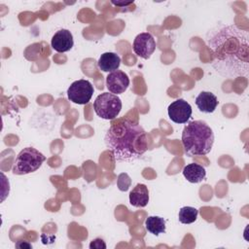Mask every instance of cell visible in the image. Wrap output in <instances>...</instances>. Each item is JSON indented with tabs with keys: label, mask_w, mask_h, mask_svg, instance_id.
<instances>
[{
	"label": "cell",
	"mask_w": 249,
	"mask_h": 249,
	"mask_svg": "<svg viewBox=\"0 0 249 249\" xmlns=\"http://www.w3.org/2000/svg\"><path fill=\"white\" fill-rule=\"evenodd\" d=\"M145 228L150 233L158 236L165 232V220L160 216H149L145 221Z\"/></svg>",
	"instance_id": "15"
},
{
	"label": "cell",
	"mask_w": 249,
	"mask_h": 249,
	"mask_svg": "<svg viewBox=\"0 0 249 249\" xmlns=\"http://www.w3.org/2000/svg\"><path fill=\"white\" fill-rule=\"evenodd\" d=\"M192 112V106L183 98L176 99L167 108L168 117L175 124H186L190 120Z\"/></svg>",
	"instance_id": "7"
},
{
	"label": "cell",
	"mask_w": 249,
	"mask_h": 249,
	"mask_svg": "<svg viewBox=\"0 0 249 249\" xmlns=\"http://www.w3.org/2000/svg\"><path fill=\"white\" fill-rule=\"evenodd\" d=\"M46 160V157L32 147H26L22 149L17 156L12 172L16 175H24L36 171Z\"/></svg>",
	"instance_id": "4"
},
{
	"label": "cell",
	"mask_w": 249,
	"mask_h": 249,
	"mask_svg": "<svg viewBox=\"0 0 249 249\" xmlns=\"http://www.w3.org/2000/svg\"><path fill=\"white\" fill-rule=\"evenodd\" d=\"M182 144L188 156H204L213 147V130L203 121H193L183 129Z\"/></svg>",
	"instance_id": "3"
},
{
	"label": "cell",
	"mask_w": 249,
	"mask_h": 249,
	"mask_svg": "<svg viewBox=\"0 0 249 249\" xmlns=\"http://www.w3.org/2000/svg\"><path fill=\"white\" fill-rule=\"evenodd\" d=\"M129 86V78L122 70H116L106 77V88L111 93L120 94L124 92Z\"/></svg>",
	"instance_id": "9"
},
{
	"label": "cell",
	"mask_w": 249,
	"mask_h": 249,
	"mask_svg": "<svg viewBox=\"0 0 249 249\" xmlns=\"http://www.w3.org/2000/svg\"><path fill=\"white\" fill-rule=\"evenodd\" d=\"M93 109L99 118L115 120L122 110V101L117 94L103 92L95 98Z\"/></svg>",
	"instance_id": "5"
},
{
	"label": "cell",
	"mask_w": 249,
	"mask_h": 249,
	"mask_svg": "<svg viewBox=\"0 0 249 249\" xmlns=\"http://www.w3.org/2000/svg\"><path fill=\"white\" fill-rule=\"evenodd\" d=\"M149 202V190L144 184H137L129 193V203L134 207H145Z\"/></svg>",
	"instance_id": "12"
},
{
	"label": "cell",
	"mask_w": 249,
	"mask_h": 249,
	"mask_svg": "<svg viewBox=\"0 0 249 249\" xmlns=\"http://www.w3.org/2000/svg\"><path fill=\"white\" fill-rule=\"evenodd\" d=\"M211 66L223 78H247L249 75V34L235 24H221L205 37Z\"/></svg>",
	"instance_id": "1"
},
{
	"label": "cell",
	"mask_w": 249,
	"mask_h": 249,
	"mask_svg": "<svg viewBox=\"0 0 249 249\" xmlns=\"http://www.w3.org/2000/svg\"><path fill=\"white\" fill-rule=\"evenodd\" d=\"M195 102L198 110L206 114L213 113L219 103L217 96L210 91L199 92L198 95L196 97Z\"/></svg>",
	"instance_id": "11"
},
{
	"label": "cell",
	"mask_w": 249,
	"mask_h": 249,
	"mask_svg": "<svg viewBox=\"0 0 249 249\" xmlns=\"http://www.w3.org/2000/svg\"><path fill=\"white\" fill-rule=\"evenodd\" d=\"M104 141L116 161H134L148 150V137L144 128L124 117L111 123Z\"/></svg>",
	"instance_id": "2"
},
{
	"label": "cell",
	"mask_w": 249,
	"mask_h": 249,
	"mask_svg": "<svg viewBox=\"0 0 249 249\" xmlns=\"http://www.w3.org/2000/svg\"><path fill=\"white\" fill-rule=\"evenodd\" d=\"M131 185V179L127 173H121L117 179V186L120 191L126 192Z\"/></svg>",
	"instance_id": "17"
},
{
	"label": "cell",
	"mask_w": 249,
	"mask_h": 249,
	"mask_svg": "<svg viewBox=\"0 0 249 249\" xmlns=\"http://www.w3.org/2000/svg\"><path fill=\"white\" fill-rule=\"evenodd\" d=\"M182 172H183L184 177L187 179V181H189L190 183H194V184L203 181L206 177L205 168L198 163L187 164L183 168Z\"/></svg>",
	"instance_id": "14"
},
{
	"label": "cell",
	"mask_w": 249,
	"mask_h": 249,
	"mask_svg": "<svg viewBox=\"0 0 249 249\" xmlns=\"http://www.w3.org/2000/svg\"><path fill=\"white\" fill-rule=\"evenodd\" d=\"M111 2H112V4H113V5H115V6H119V7L128 6V5H130V4H132V3H133V1H130V2H120V1H114V0H112Z\"/></svg>",
	"instance_id": "19"
},
{
	"label": "cell",
	"mask_w": 249,
	"mask_h": 249,
	"mask_svg": "<svg viewBox=\"0 0 249 249\" xmlns=\"http://www.w3.org/2000/svg\"><path fill=\"white\" fill-rule=\"evenodd\" d=\"M94 92L93 86L88 80H78L73 82L67 89V97L76 104H87Z\"/></svg>",
	"instance_id": "6"
},
{
	"label": "cell",
	"mask_w": 249,
	"mask_h": 249,
	"mask_svg": "<svg viewBox=\"0 0 249 249\" xmlns=\"http://www.w3.org/2000/svg\"><path fill=\"white\" fill-rule=\"evenodd\" d=\"M89 248L90 249H105L106 248V244L103 241V239L101 238H95L93 239L90 244H89Z\"/></svg>",
	"instance_id": "18"
},
{
	"label": "cell",
	"mask_w": 249,
	"mask_h": 249,
	"mask_svg": "<svg viewBox=\"0 0 249 249\" xmlns=\"http://www.w3.org/2000/svg\"><path fill=\"white\" fill-rule=\"evenodd\" d=\"M52 48L57 53H65L72 49L74 40L72 33L67 29H60L54 33L51 42Z\"/></svg>",
	"instance_id": "10"
},
{
	"label": "cell",
	"mask_w": 249,
	"mask_h": 249,
	"mask_svg": "<svg viewBox=\"0 0 249 249\" xmlns=\"http://www.w3.org/2000/svg\"><path fill=\"white\" fill-rule=\"evenodd\" d=\"M132 49L136 55L149 59L156 50V41L151 33L143 32L135 37Z\"/></svg>",
	"instance_id": "8"
},
{
	"label": "cell",
	"mask_w": 249,
	"mask_h": 249,
	"mask_svg": "<svg viewBox=\"0 0 249 249\" xmlns=\"http://www.w3.org/2000/svg\"><path fill=\"white\" fill-rule=\"evenodd\" d=\"M198 210L192 206H184L179 210L178 219L179 222L185 225L192 224L196 221Z\"/></svg>",
	"instance_id": "16"
},
{
	"label": "cell",
	"mask_w": 249,
	"mask_h": 249,
	"mask_svg": "<svg viewBox=\"0 0 249 249\" xmlns=\"http://www.w3.org/2000/svg\"><path fill=\"white\" fill-rule=\"evenodd\" d=\"M98 68L103 72H113L119 69L121 65V57L115 53H104L97 61Z\"/></svg>",
	"instance_id": "13"
}]
</instances>
